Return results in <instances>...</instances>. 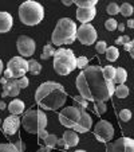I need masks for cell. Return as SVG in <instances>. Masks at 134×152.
Instances as JSON below:
<instances>
[{
  "label": "cell",
  "mask_w": 134,
  "mask_h": 152,
  "mask_svg": "<svg viewBox=\"0 0 134 152\" xmlns=\"http://www.w3.org/2000/svg\"><path fill=\"white\" fill-rule=\"evenodd\" d=\"M77 88L79 96L87 102H106L113 97L115 90L114 82L106 80L102 67L98 65L87 66L78 74Z\"/></svg>",
  "instance_id": "1"
},
{
  "label": "cell",
  "mask_w": 134,
  "mask_h": 152,
  "mask_svg": "<svg viewBox=\"0 0 134 152\" xmlns=\"http://www.w3.org/2000/svg\"><path fill=\"white\" fill-rule=\"evenodd\" d=\"M67 93L63 85L55 81L43 82L35 92V101L42 109L56 110L66 104Z\"/></svg>",
  "instance_id": "2"
},
{
  "label": "cell",
  "mask_w": 134,
  "mask_h": 152,
  "mask_svg": "<svg viewBox=\"0 0 134 152\" xmlns=\"http://www.w3.org/2000/svg\"><path fill=\"white\" fill-rule=\"evenodd\" d=\"M77 24L70 18H62L58 20L56 26L52 32L51 42L55 46H62V45H71L77 39Z\"/></svg>",
  "instance_id": "3"
},
{
  "label": "cell",
  "mask_w": 134,
  "mask_h": 152,
  "mask_svg": "<svg viewBox=\"0 0 134 152\" xmlns=\"http://www.w3.org/2000/svg\"><path fill=\"white\" fill-rule=\"evenodd\" d=\"M44 18V8L38 1H24L19 7V19L26 26H36Z\"/></svg>",
  "instance_id": "4"
},
{
  "label": "cell",
  "mask_w": 134,
  "mask_h": 152,
  "mask_svg": "<svg viewBox=\"0 0 134 152\" xmlns=\"http://www.w3.org/2000/svg\"><path fill=\"white\" fill-rule=\"evenodd\" d=\"M77 69V57L72 50L60 49L55 50L54 54V70L59 75H69Z\"/></svg>",
  "instance_id": "5"
},
{
  "label": "cell",
  "mask_w": 134,
  "mask_h": 152,
  "mask_svg": "<svg viewBox=\"0 0 134 152\" xmlns=\"http://www.w3.org/2000/svg\"><path fill=\"white\" fill-rule=\"evenodd\" d=\"M22 125L28 133H39L47 126V116L43 110L31 109L24 113L22 118Z\"/></svg>",
  "instance_id": "6"
},
{
  "label": "cell",
  "mask_w": 134,
  "mask_h": 152,
  "mask_svg": "<svg viewBox=\"0 0 134 152\" xmlns=\"http://www.w3.org/2000/svg\"><path fill=\"white\" fill-rule=\"evenodd\" d=\"M28 73V62L22 57H14L8 61L7 69L4 70V78L19 80Z\"/></svg>",
  "instance_id": "7"
},
{
  "label": "cell",
  "mask_w": 134,
  "mask_h": 152,
  "mask_svg": "<svg viewBox=\"0 0 134 152\" xmlns=\"http://www.w3.org/2000/svg\"><path fill=\"white\" fill-rule=\"evenodd\" d=\"M80 113L82 110H79L77 106H67V108H63L59 113V121L63 126L66 128L72 129L75 126V124L78 123L80 117Z\"/></svg>",
  "instance_id": "8"
},
{
  "label": "cell",
  "mask_w": 134,
  "mask_h": 152,
  "mask_svg": "<svg viewBox=\"0 0 134 152\" xmlns=\"http://www.w3.org/2000/svg\"><path fill=\"white\" fill-rule=\"evenodd\" d=\"M94 135L101 143H109L114 137V126L106 120H99L94 126Z\"/></svg>",
  "instance_id": "9"
},
{
  "label": "cell",
  "mask_w": 134,
  "mask_h": 152,
  "mask_svg": "<svg viewBox=\"0 0 134 152\" xmlns=\"http://www.w3.org/2000/svg\"><path fill=\"white\" fill-rule=\"evenodd\" d=\"M97 37L98 34L91 24H82L77 30V39L85 46L94 45V42L97 40Z\"/></svg>",
  "instance_id": "10"
},
{
  "label": "cell",
  "mask_w": 134,
  "mask_h": 152,
  "mask_svg": "<svg viewBox=\"0 0 134 152\" xmlns=\"http://www.w3.org/2000/svg\"><path fill=\"white\" fill-rule=\"evenodd\" d=\"M16 47L22 58L31 57L35 53V40L27 35H20L16 40Z\"/></svg>",
  "instance_id": "11"
},
{
  "label": "cell",
  "mask_w": 134,
  "mask_h": 152,
  "mask_svg": "<svg viewBox=\"0 0 134 152\" xmlns=\"http://www.w3.org/2000/svg\"><path fill=\"white\" fill-rule=\"evenodd\" d=\"M107 152H134V140L131 137H121L107 144Z\"/></svg>",
  "instance_id": "12"
},
{
  "label": "cell",
  "mask_w": 134,
  "mask_h": 152,
  "mask_svg": "<svg viewBox=\"0 0 134 152\" xmlns=\"http://www.w3.org/2000/svg\"><path fill=\"white\" fill-rule=\"evenodd\" d=\"M91 126H93L91 116L88 115L87 112L82 110L79 120H78V123L75 124V126L72 128V131H74V132H79V133H85V132H88V131L91 129Z\"/></svg>",
  "instance_id": "13"
},
{
  "label": "cell",
  "mask_w": 134,
  "mask_h": 152,
  "mask_svg": "<svg viewBox=\"0 0 134 152\" xmlns=\"http://www.w3.org/2000/svg\"><path fill=\"white\" fill-rule=\"evenodd\" d=\"M20 124H22V121H20L19 116H14V115L8 116V117L4 120V123H3L4 133H6V135H8V136L15 135V133L17 132V129H19Z\"/></svg>",
  "instance_id": "14"
},
{
  "label": "cell",
  "mask_w": 134,
  "mask_h": 152,
  "mask_svg": "<svg viewBox=\"0 0 134 152\" xmlns=\"http://www.w3.org/2000/svg\"><path fill=\"white\" fill-rule=\"evenodd\" d=\"M95 7L93 8H78L77 10V19L79 20L82 24H88V22H91L95 18Z\"/></svg>",
  "instance_id": "15"
},
{
  "label": "cell",
  "mask_w": 134,
  "mask_h": 152,
  "mask_svg": "<svg viewBox=\"0 0 134 152\" xmlns=\"http://www.w3.org/2000/svg\"><path fill=\"white\" fill-rule=\"evenodd\" d=\"M19 93H20V88L17 85V80H8L6 85H3V94H1V97L6 98L8 96L16 97V96H19Z\"/></svg>",
  "instance_id": "16"
},
{
  "label": "cell",
  "mask_w": 134,
  "mask_h": 152,
  "mask_svg": "<svg viewBox=\"0 0 134 152\" xmlns=\"http://www.w3.org/2000/svg\"><path fill=\"white\" fill-rule=\"evenodd\" d=\"M12 24H14L12 15L6 11H0V34L8 32L12 28Z\"/></svg>",
  "instance_id": "17"
},
{
  "label": "cell",
  "mask_w": 134,
  "mask_h": 152,
  "mask_svg": "<svg viewBox=\"0 0 134 152\" xmlns=\"http://www.w3.org/2000/svg\"><path fill=\"white\" fill-rule=\"evenodd\" d=\"M63 141L66 143V145L69 147H75L78 145V143H79V136H78L77 132H74V131H64V133H63Z\"/></svg>",
  "instance_id": "18"
},
{
  "label": "cell",
  "mask_w": 134,
  "mask_h": 152,
  "mask_svg": "<svg viewBox=\"0 0 134 152\" xmlns=\"http://www.w3.org/2000/svg\"><path fill=\"white\" fill-rule=\"evenodd\" d=\"M8 110L11 115L14 116H19L20 113L24 112V102L20 100H12L8 104Z\"/></svg>",
  "instance_id": "19"
},
{
  "label": "cell",
  "mask_w": 134,
  "mask_h": 152,
  "mask_svg": "<svg viewBox=\"0 0 134 152\" xmlns=\"http://www.w3.org/2000/svg\"><path fill=\"white\" fill-rule=\"evenodd\" d=\"M126 78H127V72H126L123 67L115 69V77H114V80H113V82L118 83V85H123Z\"/></svg>",
  "instance_id": "20"
},
{
  "label": "cell",
  "mask_w": 134,
  "mask_h": 152,
  "mask_svg": "<svg viewBox=\"0 0 134 152\" xmlns=\"http://www.w3.org/2000/svg\"><path fill=\"white\" fill-rule=\"evenodd\" d=\"M106 54V59L110 61V62H114V61L118 59V57H120V51H118L117 46H110L106 49L105 51Z\"/></svg>",
  "instance_id": "21"
},
{
  "label": "cell",
  "mask_w": 134,
  "mask_h": 152,
  "mask_svg": "<svg viewBox=\"0 0 134 152\" xmlns=\"http://www.w3.org/2000/svg\"><path fill=\"white\" fill-rule=\"evenodd\" d=\"M28 72L34 75L40 74V72H42V66H40V63L38 62L36 59H31L28 62Z\"/></svg>",
  "instance_id": "22"
},
{
  "label": "cell",
  "mask_w": 134,
  "mask_h": 152,
  "mask_svg": "<svg viewBox=\"0 0 134 152\" xmlns=\"http://www.w3.org/2000/svg\"><path fill=\"white\" fill-rule=\"evenodd\" d=\"M54 54H55V50H54V47H52V43L49 42L46 46H44V49H43V54L40 55V58H42V59H49V58L54 57Z\"/></svg>",
  "instance_id": "23"
},
{
  "label": "cell",
  "mask_w": 134,
  "mask_h": 152,
  "mask_svg": "<svg viewBox=\"0 0 134 152\" xmlns=\"http://www.w3.org/2000/svg\"><path fill=\"white\" fill-rule=\"evenodd\" d=\"M74 3L78 6V8H93L98 1L97 0H75Z\"/></svg>",
  "instance_id": "24"
},
{
  "label": "cell",
  "mask_w": 134,
  "mask_h": 152,
  "mask_svg": "<svg viewBox=\"0 0 134 152\" xmlns=\"http://www.w3.org/2000/svg\"><path fill=\"white\" fill-rule=\"evenodd\" d=\"M120 14H122L123 16L129 18L131 14H134V8L130 3H123L120 6Z\"/></svg>",
  "instance_id": "25"
},
{
  "label": "cell",
  "mask_w": 134,
  "mask_h": 152,
  "mask_svg": "<svg viewBox=\"0 0 134 152\" xmlns=\"http://www.w3.org/2000/svg\"><path fill=\"white\" fill-rule=\"evenodd\" d=\"M114 93L118 98H126L129 96V88L126 85H118L117 89L114 90Z\"/></svg>",
  "instance_id": "26"
},
{
  "label": "cell",
  "mask_w": 134,
  "mask_h": 152,
  "mask_svg": "<svg viewBox=\"0 0 134 152\" xmlns=\"http://www.w3.org/2000/svg\"><path fill=\"white\" fill-rule=\"evenodd\" d=\"M56 143H58V136L52 135V133L44 139V144H46V147L47 148H50V149L55 148V147H56Z\"/></svg>",
  "instance_id": "27"
},
{
  "label": "cell",
  "mask_w": 134,
  "mask_h": 152,
  "mask_svg": "<svg viewBox=\"0 0 134 152\" xmlns=\"http://www.w3.org/2000/svg\"><path fill=\"white\" fill-rule=\"evenodd\" d=\"M102 72H103V75H105L106 80L109 81H113L115 77V69L113 66H105L102 67Z\"/></svg>",
  "instance_id": "28"
},
{
  "label": "cell",
  "mask_w": 134,
  "mask_h": 152,
  "mask_svg": "<svg viewBox=\"0 0 134 152\" xmlns=\"http://www.w3.org/2000/svg\"><path fill=\"white\" fill-rule=\"evenodd\" d=\"M106 11H107L109 15H117V14H120V6L115 1H111V3L107 4Z\"/></svg>",
  "instance_id": "29"
},
{
  "label": "cell",
  "mask_w": 134,
  "mask_h": 152,
  "mask_svg": "<svg viewBox=\"0 0 134 152\" xmlns=\"http://www.w3.org/2000/svg\"><path fill=\"white\" fill-rule=\"evenodd\" d=\"M72 98H74V101L78 104V106H77V108H78V109H79V110H85L86 108H87L88 102L85 100V98H82V97H80V96H75V97H72Z\"/></svg>",
  "instance_id": "30"
},
{
  "label": "cell",
  "mask_w": 134,
  "mask_h": 152,
  "mask_svg": "<svg viewBox=\"0 0 134 152\" xmlns=\"http://www.w3.org/2000/svg\"><path fill=\"white\" fill-rule=\"evenodd\" d=\"M107 110V108H106V104L105 102H94V112L97 113V115H103V113Z\"/></svg>",
  "instance_id": "31"
},
{
  "label": "cell",
  "mask_w": 134,
  "mask_h": 152,
  "mask_svg": "<svg viewBox=\"0 0 134 152\" xmlns=\"http://www.w3.org/2000/svg\"><path fill=\"white\" fill-rule=\"evenodd\" d=\"M117 26H118V22L115 19H113V18H110V19H107L105 22V27H106V30H109V31L117 30Z\"/></svg>",
  "instance_id": "32"
},
{
  "label": "cell",
  "mask_w": 134,
  "mask_h": 152,
  "mask_svg": "<svg viewBox=\"0 0 134 152\" xmlns=\"http://www.w3.org/2000/svg\"><path fill=\"white\" fill-rule=\"evenodd\" d=\"M87 65H88V59L86 57L77 58V67H78V69L83 70V69H86V67H87Z\"/></svg>",
  "instance_id": "33"
},
{
  "label": "cell",
  "mask_w": 134,
  "mask_h": 152,
  "mask_svg": "<svg viewBox=\"0 0 134 152\" xmlns=\"http://www.w3.org/2000/svg\"><path fill=\"white\" fill-rule=\"evenodd\" d=\"M0 152H17V151L12 143H7V144H0Z\"/></svg>",
  "instance_id": "34"
},
{
  "label": "cell",
  "mask_w": 134,
  "mask_h": 152,
  "mask_svg": "<svg viewBox=\"0 0 134 152\" xmlns=\"http://www.w3.org/2000/svg\"><path fill=\"white\" fill-rule=\"evenodd\" d=\"M106 49H107V43H106L105 40H99V42H97V45H95V50H97V53H99V54H105Z\"/></svg>",
  "instance_id": "35"
},
{
  "label": "cell",
  "mask_w": 134,
  "mask_h": 152,
  "mask_svg": "<svg viewBox=\"0 0 134 152\" xmlns=\"http://www.w3.org/2000/svg\"><path fill=\"white\" fill-rule=\"evenodd\" d=\"M120 118L122 121H125V123H127V121L131 118V112L129 109H122L120 112Z\"/></svg>",
  "instance_id": "36"
},
{
  "label": "cell",
  "mask_w": 134,
  "mask_h": 152,
  "mask_svg": "<svg viewBox=\"0 0 134 152\" xmlns=\"http://www.w3.org/2000/svg\"><path fill=\"white\" fill-rule=\"evenodd\" d=\"M12 144H14V147L16 148L17 152H24V149H26V145H24L23 141L20 140V139H17V140L12 141Z\"/></svg>",
  "instance_id": "37"
},
{
  "label": "cell",
  "mask_w": 134,
  "mask_h": 152,
  "mask_svg": "<svg viewBox=\"0 0 134 152\" xmlns=\"http://www.w3.org/2000/svg\"><path fill=\"white\" fill-rule=\"evenodd\" d=\"M130 42V38H129V35H122V37H120L117 40H115V45H127V43Z\"/></svg>",
  "instance_id": "38"
},
{
  "label": "cell",
  "mask_w": 134,
  "mask_h": 152,
  "mask_svg": "<svg viewBox=\"0 0 134 152\" xmlns=\"http://www.w3.org/2000/svg\"><path fill=\"white\" fill-rule=\"evenodd\" d=\"M123 49H125L126 51L130 53L131 58H134V39H133V40H130V42H129L127 45H125V46H123Z\"/></svg>",
  "instance_id": "39"
},
{
  "label": "cell",
  "mask_w": 134,
  "mask_h": 152,
  "mask_svg": "<svg viewBox=\"0 0 134 152\" xmlns=\"http://www.w3.org/2000/svg\"><path fill=\"white\" fill-rule=\"evenodd\" d=\"M17 85H19L20 89L27 88V86H28V78H27L26 75H24V77H22V78H19V80H17Z\"/></svg>",
  "instance_id": "40"
},
{
  "label": "cell",
  "mask_w": 134,
  "mask_h": 152,
  "mask_svg": "<svg viewBox=\"0 0 134 152\" xmlns=\"http://www.w3.org/2000/svg\"><path fill=\"white\" fill-rule=\"evenodd\" d=\"M56 147H58V148H60V149H67V148H69V147L66 145V143H64V141H63V139H58Z\"/></svg>",
  "instance_id": "41"
},
{
  "label": "cell",
  "mask_w": 134,
  "mask_h": 152,
  "mask_svg": "<svg viewBox=\"0 0 134 152\" xmlns=\"http://www.w3.org/2000/svg\"><path fill=\"white\" fill-rule=\"evenodd\" d=\"M49 135H50V133L47 132L46 129H42V131H40V132L38 133V136H39V139H42V140H44V139H46Z\"/></svg>",
  "instance_id": "42"
},
{
  "label": "cell",
  "mask_w": 134,
  "mask_h": 152,
  "mask_svg": "<svg viewBox=\"0 0 134 152\" xmlns=\"http://www.w3.org/2000/svg\"><path fill=\"white\" fill-rule=\"evenodd\" d=\"M36 152H51V149L47 148V147H40V148L38 149Z\"/></svg>",
  "instance_id": "43"
},
{
  "label": "cell",
  "mask_w": 134,
  "mask_h": 152,
  "mask_svg": "<svg viewBox=\"0 0 134 152\" xmlns=\"http://www.w3.org/2000/svg\"><path fill=\"white\" fill-rule=\"evenodd\" d=\"M127 27L129 28H134V19H130V20H127Z\"/></svg>",
  "instance_id": "44"
},
{
  "label": "cell",
  "mask_w": 134,
  "mask_h": 152,
  "mask_svg": "<svg viewBox=\"0 0 134 152\" xmlns=\"http://www.w3.org/2000/svg\"><path fill=\"white\" fill-rule=\"evenodd\" d=\"M74 3V1H71V0H63L62 1V4H64L66 7H69V6H71V4Z\"/></svg>",
  "instance_id": "45"
},
{
  "label": "cell",
  "mask_w": 134,
  "mask_h": 152,
  "mask_svg": "<svg viewBox=\"0 0 134 152\" xmlns=\"http://www.w3.org/2000/svg\"><path fill=\"white\" fill-rule=\"evenodd\" d=\"M7 108V104L4 101H0V110H4Z\"/></svg>",
  "instance_id": "46"
},
{
  "label": "cell",
  "mask_w": 134,
  "mask_h": 152,
  "mask_svg": "<svg viewBox=\"0 0 134 152\" xmlns=\"http://www.w3.org/2000/svg\"><path fill=\"white\" fill-rule=\"evenodd\" d=\"M117 28L120 30V31H123V30H125V24L120 23V24H118V26H117Z\"/></svg>",
  "instance_id": "47"
},
{
  "label": "cell",
  "mask_w": 134,
  "mask_h": 152,
  "mask_svg": "<svg viewBox=\"0 0 134 152\" xmlns=\"http://www.w3.org/2000/svg\"><path fill=\"white\" fill-rule=\"evenodd\" d=\"M7 81H8V80H7V78H1V80H0V82H1V85H6V83H7Z\"/></svg>",
  "instance_id": "48"
},
{
  "label": "cell",
  "mask_w": 134,
  "mask_h": 152,
  "mask_svg": "<svg viewBox=\"0 0 134 152\" xmlns=\"http://www.w3.org/2000/svg\"><path fill=\"white\" fill-rule=\"evenodd\" d=\"M3 73V61L0 59V74Z\"/></svg>",
  "instance_id": "49"
},
{
  "label": "cell",
  "mask_w": 134,
  "mask_h": 152,
  "mask_svg": "<svg viewBox=\"0 0 134 152\" xmlns=\"http://www.w3.org/2000/svg\"><path fill=\"white\" fill-rule=\"evenodd\" d=\"M75 152H86V151H83V149H78V151H75Z\"/></svg>",
  "instance_id": "50"
},
{
  "label": "cell",
  "mask_w": 134,
  "mask_h": 152,
  "mask_svg": "<svg viewBox=\"0 0 134 152\" xmlns=\"http://www.w3.org/2000/svg\"><path fill=\"white\" fill-rule=\"evenodd\" d=\"M0 123H1V118H0Z\"/></svg>",
  "instance_id": "51"
}]
</instances>
